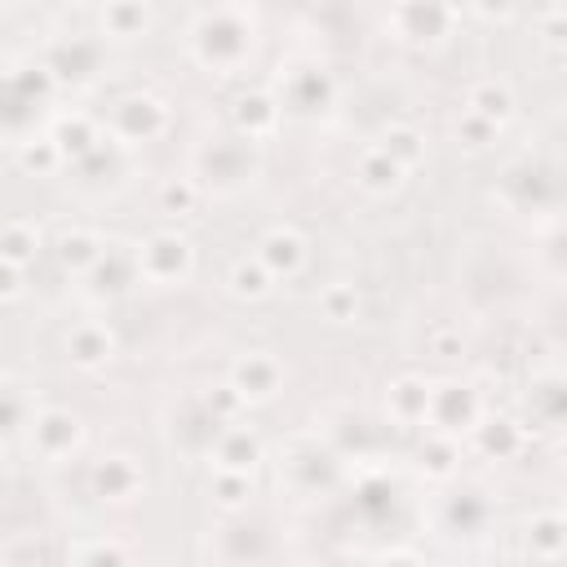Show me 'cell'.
<instances>
[{"label":"cell","instance_id":"cell-1","mask_svg":"<svg viewBox=\"0 0 567 567\" xmlns=\"http://www.w3.org/2000/svg\"><path fill=\"white\" fill-rule=\"evenodd\" d=\"M226 22H230V9H199V13H195V35H208V40L217 35V49H208V53L199 58V62L213 66V71H235V66L248 58L252 35H257L248 9H239L235 27H226Z\"/></svg>","mask_w":567,"mask_h":567},{"label":"cell","instance_id":"cell-2","mask_svg":"<svg viewBox=\"0 0 567 567\" xmlns=\"http://www.w3.org/2000/svg\"><path fill=\"white\" fill-rule=\"evenodd\" d=\"M133 270H137L146 284H182V279H190V270H195V248H190V239L177 235V230H155V235H146V239L137 244Z\"/></svg>","mask_w":567,"mask_h":567},{"label":"cell","instance_id":"cell-3","mask_svg":"<svg viewBox=\"0 0 567 567\" xmlns=\"http://www.w3.org/2000/svg\"><path fill=\"white\" fill-rule=\"evenodd\" d=\"M279 381H284V368H279V359L266 354V350H252V354L235 359V368H230V377H226V385H230L244 403H266V399H275V394H279Z\"/></svg>","mask_w":567,"mask_h":567},{"label":"cell","instance_id":"cell-4","mask_svg":"<svg viewBox=\"0 0 567 567\" xmlns=\"http://www.w3.org/2000/svg\"><path fill=\"white\" fill-rule=\"evenodd\" d=\"M31 443L44 461H62L84 443V421L71 408H44L31 425Z\"/></svg>","mask_w":567,"mask_h":567},{"label":"cell","instance_id":"cell-5","mask_svg":"<svg viewBox=\"0 0 567 567\" xmlns=\"http://www.w3.org/2000/svg\"><path fill=\"white\" fill-rule=\"evenodd\" d=\"M252 257L266 266L270 279H292V275L306 266L310 244H306L292 226H270V230L257 239V252H252Z\"/></svg>","mask_w":567,"mask_h":567},{"label":"cell","instance_id":"cell-6","mask_svg":"<svg viewBox=\"0 0 567 567\" xmlns=\"http://www.w3.org/2000/svg\"><path fill=\"white\" fill-rule=\"evenodd\" d=\"M168 128V106L151 93H128L120 106H115V137H128V142H151L155 133Z\"/></svg>","mask_w":567,"mask_h":567},{"label":"cell","instance_id":"cell-7","mask_svg":"<svg viewBox=\"0 0 567 567\" xmlns=\"http://www.w3.org/2000/svg\"><path fill=\"white\" fill-rule=\"evenodd\" d=\"M66 354L75 368L84 372H97L115 359V332L102 323V319H80L71 332H66Z\"/></svg>","mask_w":567,"mask_h":567},{"label":"cell","instance_id":"cell-8","mask_svg":"<svg viewBox=\"0 0 567 567\" xmlns=\"http://www.w3.org/2000/svg\"><path fill=\"white\" fill-rule=\"evenodd\" d=\"M465 111L478 115V120H487L501 133L509 124V115H514V89H509V80H496V75L474 80L465 89Z\"/></svg>","mask_w":567,"mask_h":567},{"label":"cell","instance_id":"cell-9","mask_svg":"<svg viewBox=\"0 0 567 567\" xmlns=\"http://www.w3.org/2000/svg\"><path fill=\"white\" fill-rule=\"evenodd\" d=\"M146 487V474L133 456H102L93 465V492L102 501H133Z\"/></svg>","mask_w":567,"mask_h":567},{"label":"cell","instance_id":"cell-10","mask_svg":"<svg viewBox=\"0 0 567 567\" xmlns=\"http://www.w3.org/2000/svg\"><path fill=\"white\" fill-rule=\"evenodd\" d=\"M354 182H359V190L363 195H372V199H385V195H394L399 186H403V168L372 142V146H363L359 151V159H354Z\"/></svg>","mask_w":567,"mask_h":567},{"label":"cell","instance_id":"cell-11","mask_svg":"<svg viewBox=\"0 0 567 567\" xmlns=\"http://www.w3.org/2000/svg\"><path fill=\"white\" fill-rule=\"evenodd\" d=\"M213 461H217V470H226V474H248L257 461H261V439L248 430V425H226L217 439H213Z\"/></svg>","mask_w":567,"mask_h":567},{"label":"cell","instance_id":"cell-12","mask_svg":"<svg viewBox=\"0 0 567 567\" xmlns=\"http://www.w3.org/2000/svg\"><path fill=\"white\" fill-rule=\"evenodd\" d=\"M235 128H239L248 142L270 137V133L279 128V106H275V97L261 93V89L239 93V97H235Z\"/></svg>","mask_w":567,"mask_h":567},{"label":"cell","instance_id":"cell-13","mask_svg":"<svg viewBox=\"0 0 567 567\" xmlns=\"http://www.w3.org/2000/svg\"><path fill=\"white\" fill-rule=\"evenodd\" d=\"M58 257L66 270H93L102 257H106V239L89 226H71L58 235Z\"/></svg>","mask_w":567,"mask_h":567},{"label":"cell","instance_id":"cell-14","mask_svg":"<svg viewBox=\"0 0 567 567\" xmlns=\"http://www.w3.org/2000/svg\"><path fill=\"white\" fill-rule=\"evenodd\" d=\"M385 403H390V416L399 425H416V421L430 416V385L421 377H399L390 385V399Z\"/></svg>","mask_w":567,"mask_h":567},{"label":"cell","instance_id":"cell-15","mask_svg":"<svg viewBox=\"0 0 567 567\" xmlns=\"http://www.w3.org/2000/svg\"><path fill=\"white\" fill-rule=\"evenodd\" d=\"M35 252H40V226L35 221H27V217L0 221V261L22 270L27 261H35Z\"/></svg>","mask_w":567,"mask_h":567},{"label":"cell","instance_id":"cell-16","mask_svg":"<svg viewBox=\"0 0 567 567\" xmlns=\"http://www.w3.org/2000/svg\"><path fill=\"white\" fill-rule=\"evenodd\" d=\"M403 173L408 168H416L421 159H425V137H421V128H412V124H390L385 133H381V142H377Z\"/></svg>","mask_w":567,"mask_h":567},{"label":"cell","instance_id":"cell-17","mask_svg":"<svg viewBox=\"0 0 567 567\" xmlns=\"http://www.w3.org/2000/svg\"><path fill=\"white\" fill-rule=\"evenodd\" d=\"M226 284H230V292H235L239 301H261V297L275 292V279L266 275V266H261L257 257H239V261L230 266Z\"/></svg>","mask_w":567,"mask_h":567},{"label":"cell","instance_id":"cell-18","mask_svg":"<svg viewBox=\"0 0 567 567\" xmlns=\"http://www.w3.org/2000/svg\"><path fill=\"white\" fill-rule=\"evenodd\" d=\"M452 18H456V9H452V4H399V9H394V22H399V27L416 22L412 31H403L408 40H421V35H439V31H434V22L447 31V22H452Z\"/></svg>","mask_w":567,"mask_h":567},{"label":"cell","instance_id":"cell-19","mask_svg":"<svg viewBox=\"0 0 567 567\" xmlns=\"http://www.w3.org/2000/svg\"><path fill=\"white\" fill-rule=\"evenodd\" d=\"M49 142L62 151V159H66V151H89L93 142H97V133H93V120L89 115H80V111H71V115H62L58 124H53V133H49Z\"/></svg>","mask_w":567,"mask_h":567},{"label":"cell","instance_id":"cell-20","mask_svg":"<svg viewBox=\"0 0 567 567\" xmlns=\"http://www.w3.org/2000/svg\"><path fill=\"white\" fill-rule=\"evenodd\" d=\"M527 545H532V558H540V563H558L563 558V518L549 509V514H536L532 518V536H527Z\"/></svg>","mask_w":567,"mask_h":567},{"label":"cell","instance_id":"cell-21","mask_svg":"<svg viewBox=\"0 0 567 567\" xmlns=\"http://www.w3.org/2000/svg\"><path fill=\"white\" fill-rule=\"evenodd\" d=\"M102 27H106L111 35H120V40L142 35V31L151 27V9H146V4H106V9H102Z\"/></svg>","mask_w":567,"mask_h":567},{"label":"cell","instance_id":"cell-22","mask_svg":"<svg viewBox=\"0 0 567 567\" xmlns=\"http://www.w3.org/2000/svg\"><path fill=\"white\" fill-rule=\"evenodd\" d=\"M199 208V186L190 182V177H168L164 186H159V213H168V217H190Z\"/></svg>","mask_w":567,"mask_h":567},{"label":"cell","instance_id":"cell-23","mask_svg":"<svg viewBox=\"0 0 567 567\" xmlns=\"http://www.w3.org/2000/svg\"><path fill=\"white\" fill-rule=\"evenodd\" d=\"M319 310H323L328 323H350V319L359 315V292H354V284H328V288L319 292Z\"/></svg>","mask_w":567,"mask_h":567},{"label":"cell","instance_id":"cell-24","mask_svg":"<svg viewBox=\"0 0 567 567\" xmlns=\"http://www.w3.org/2000/svg\"><path fill=\"white\" fill-rule=\"evenodd\" d=\"M18 164H22L27 173L44 177V173H53V168L62 164V151H58L49 137H31V142H22V146H18Z\"/></svg>","mask_w":567,"mask_h":567},{"label":"cell","instance_id":"cell-25","mask_svg":"<svg viewBox=\"0 0 567 567\" xmlns=\"http://www.w3.org/2000/svg\"><path fill=\"white\" fill-rule=\"evenodd\" d=\"M248 496H252L248 474H226V470L213 474V501L221 509H239V505H248Z\"/></svg>","mask_w":567,"mask_h":567},{"label":"cell","instance_id":"cell-26","mask_svg":"<svg viewBox=\"0 0 567 567\" xmlns=\"http://www.w3.org/2000/svg\"><path fill=\"white\" fill-rule=\"evenodd\" d=\"M75 567H128L120 540H89L75 549Z\"/></svg>","mask_w":567,"mask_h":567},{"label":"cell","instance_id":"cell-27","mask_svg":"<svg viewBox=\"0 0 567 567\" xmlns=\"http://www.w3.org/2000/svg\"><path fill=\"white\" fill-rule=\"evenodd\" d=\"M456 137L470 146V151H483V146H492V137H496V128L487 124V120H478V115H470V111H461V120H456Z\"/></svg>","mask_w":567,"mask_h":567},{"label":"cell","instance_id":"cell-28","mask_svg":"<svg viewBox=\"0 0 567 567\" xmlns=\"http://www.w3.org/2000/svg\"><path fill=\"white\" fill-rule=\"evenodd\" d=\"M208 408H213V412H221V416H235V412L244 408V399H239V394H235V390L221 381V385H213V394H208Z\"/></svg>","mask_w":567,"mask_h":567},{"label":"cell","instance_id":"cell-29","mask_svg":"<svg viewBox=\"0 0 567 567\" xmlns=\"http://www.w3.org/2000/svg\"><path fill=\"white\" fill-rule=\"evenodd\" d=\"M430 350L443 354V359L461 354V332H452V328H434V332H430Z\"/></svg>","mask_w":567,"mask_h":567},{"label":"cell","instance_id":"cell-30","mask_svg":"<svg viewBox=\"0 0 567 567\" xmlns=\"http://www.w3.org/2000/svg\"><path fill=\"white\" fill-rule=\"evenodd\" d=\"M13 297H22V270L0 261V301H13Z\"/></svg>","mask_w":567,"mask_h":567},{"label":"cell","instance_id":"cell-31","mask_svg":"<svg viewBox=\"0 0 567 567\" xmlns=\"http://www.w3.org/2000/svg\"><path fill=\"white\" fill-rule=\"evenodd\" d=\"M452 456H456V447H452V439H434V452H430V470H434V474H447V465H452Z\"/></svg>","mask_w":567,"mask_h":567},{"label":"cell","instance_id":"cell-32","mask_svg":"<svg viewBox=\"0 0 567 567\" xmlns=\"http://www.w3.org/2000/svg\"><path fill=\"white\" fill-rule=\"evenodd\" d=\"M381 567H421V563H416L412 554H394V558H385Z\"/></svg>","mask_w":567,"mask_h":567}]
</instances>
